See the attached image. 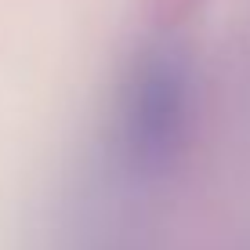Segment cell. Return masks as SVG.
I'll return each mask as SVG.
<instances>
[{
  "label": "cell",
  "instance_id": "6da1fadb",
  "mask_svg": "<svg viewBox=\"0 0 250 250\" xmlns=\"http://www.w3.org/2000/svg\"><path fill=\"white\" fill-rule=\"evenodd\" d=\"M188 127V73L174 55L145 58L134 69L120 105V142L134 170L170 167Z\"/></svg>",
  "mask_w": 250,
  "mask_h": 250
}]
</instances>
